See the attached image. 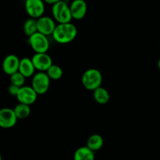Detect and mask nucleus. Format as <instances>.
I'll return each mask as SVG.
<instances>
[{
  "label": "nucleus",
  "mask_w": 160,
  "mask_h": 160,
  "mask_svg": "<svg viewBox=\"0 0 160 160\" xmlns=\"http://www.w3.org/2000/svg\"><path fill=\"white\" fill-rule=\"evenodd\" d=\"M25 79H26V78L18 71L10 76L11 84H13V85L17 86V87L21 88L24 86Z\"/></svg>",
  "instance_id": "20"
},
{
  "label": "nucleus",
  "mask_w": 160,
  "mask_h": 160,
  "mask_svg": "<svg viewBox=\"0 0 160 160\" xmlns=\"http://www.w3.org/2000/svg\"><path fill=\"white\" fill-rule=\"evenodd\" d=\"M93 97L95 102L101 105L106 104L109 101V98H110L109 92L102 87H99L98 88L95 89L94 91Z\"/></svg>",
  "instance_id": "16"
},
{
  "label": "nucleus",
  "mask_w": 160,
  "mask_h": 160,
  "mask_svg": "<svg viewBox=\"0 0 160 160\" xmlns=\"http://www.w3.org/2000/svg\"><path fill=\"white\" fill-rule=\"evenodd\" d=\"M28 43L35 53H47L49 49L50 43L48 36L40 32H37L29 37Z\"/></svg>",
  "instance_id": "4"
},
{
  "label": "nucleus",
  "mask_w": 160,
  "mask_h": 160,
  "mask_svg": "<svg viewBox=\"0 0 160 160\" xmlns=\"http://www.w3.org/2000/svg\"><path fill=\"white\" fill-rule=\"evenodd\" d=\"M77 34L78 29L76 26L71 23H67L57 24L52 36L58 43L67 44L74 40Z\"/></svg>",
  "instance_id": "1"
},
{
  "label": "nucleus",
  "mask_w": 160,
  "mask_h": 160,
  "mask_svg": "<svg viewBox=\"0 0 160 160\" xmlns=\"http://www.w3.org/2000/svg\"><path fill=\"white\" fill-rule=\"evenodd\" d=\"M50 78L45 72H38L32 77L31 87L38 95H44L50 87Z\"/></svg>",
  "instance_id": "5"
},
{
  "label": "nucleus",
  "mask_w": 160,
  "mask_h": 160,
  "mask_svg": "<svg viewBox=\"0 0 160 160\" xmlns=\"http://www.w3.org/2000/svg\"><path fill=\"white\" fill-rule=\"evenodd\" d=\"M73 19L81 20L85 17L88 10L87 3L84 0H73L70 6Z\"/></svg>",
  "instance_id": "12"
},
{
  "label": "nucleus",
  "mask_w": 160,
  "mask_h": 160,
  "mask_svg": "<svg viewBox=\"0 0 160 160\" xmlns=\"http://www.w3.org/2000/svg\"><path fill=\"white\" fill-rule=\"evenodd\" d=\"M20 87H17V86L13 85V84H10L9 87V93L10 95L12 96L17 97V94H18L19 91H20Z\"/></svg>",
  "instance_id": "21"
},
{
  "label": "nucleus",
  "mask_w": 160,
  "mask_h": 160,
  "mask_svg": "<svg viewBox=\"0 0 160 160\" xmlns=\"http://www.w3.org/2000/svg\"><path fill=\"white\" fill-rule=\"evenodd\" d=\"M45 6L43 0H26L25 10L31 18L39 19L43 17Z\"/></svg>",
  "instance_id": "6"
},
{
  "label": "nucleus",
  "mask_w": 160,
  "mask_h": 160,
  "mask_svg": "<svg viewBox=\"0 0 160 160\" xmlns=\"http://www.w3.org/2000/svg\"><path fill=\"white\" fill-rule=\"evenodd\" d=\"M38 94L31 86H23L20 88L17 95V99L20 103L26 105H32L35 102L38 98Z\"/></svg>",
  "instance_id": "8"
},
{
  "label": "nucleus",
  "mask_w": 160,
  "mask_h": 160,
  "mask_svg": "<svg viewBox=\"0 0 160 160\" xmlns=\"http://www.w3.org/2000/svg\"><path fill=\"white\" fill-rule=\"evenodd\" d=\"M158 67H159V69L160 70V58H159V61H158Z\"/></svg>",
  "instance_id": "23"
},
{
  "label": "nucleus",
  "mask_w": 160,
  "mask_h": 160,
  "mask_svg": "<svg viewBox=\"0 0 160 160\" xmlns=\"http://www.w3.org/2000/svg\"><path fill=\"white\" fill-rule=\"evenodd\" d=\"M73 160H95V152L88 146L80 147L75 151Z\"/></svg>",
  "instance_id": "14"
},
{
  "label": "nucleus",
  "mask_w": 160,
  "mask_h": 160,
  "mask_svg": "<svg viewBox=\"0 0 160 160\" xmlns=\"http://www.w3.org/2000/svg\"><path fill=\"white\" fill-rule=\"evenodd\" d=\"M52 13L54 20L59 23H70L73 19L70 6L63 0L53 5L52 7Z\"/></svg>",
  "instance_id": "3"
},
{
  "label": "nucleus",
  "mask_w": 160,
  "mask_h": 160,
  "mask_svg": "<svg viewBox=\"0 0 160 160\" xmlns=\"http://www.w3.org/2000/svg\"><path fill=\"white\" fill-rule=\"evenodd\" d=\"M23 32L28 37L38 32V20L34 18H29L23 23Z\"/></svg>",
  "instance_id": "18"
},
{
  "label": "nucleus",
  "mask_w": 160,
  "mask_h": 160,
  "mask_svg": "<svg viewBox=\"0 0 160 160\" xmlns=\"http://www.w3.org/2000/svg\"><path fill=\"white\" fill-rule=\"evenodd\" d=\"M81 83L84 88L94 92L95 89L101 87L102 83V74L97 69L90 68L83 73Z\"/></svg>",
  "instance_id": "2"
},
{
  "label": "nucleus",
  "mask_w": 160,
  "mask_h": 160,
  "mask_svg": "<svg viewBox=\"0 0 160 160\" xmlns=\"http://www.w3.org/2000/svg\"><path fill=\"white\" fill-rule=\"evenodd\" d=\"M20 59L16 55L10 54L5 57L2 62V70L6 74L11 76L19 71Z\"/></svg>",
  "instance_id": "10"
},
{
  "label": "nucleus",
  "mask_w": 160,
  "mask_h": 160,
  "mask_svg": "<svg viewBox=\"0 0 160 160\" xmlns=\"http://www.w3.org/2000/svg\"><path fill=\"white\" fill-rule=\"evenodd\" d=\"M31 59L35 69L39 72H46L53 65L51 56L47 53H35Z\"/></svg>",
  "instance_id": "7"
},
{
  "label": "nucleus",
  "mask_w": 160,
  "mask_h": 160,
  "mask_svg": "<svg viewBox=\"0 0 160 160\" xmlns=\"http://www.w3.org/2000/svg\"><path fill=\"white\" fill-rule=\"evenodd\" d=\"M103 144H104V141H103L102 137L99 134H95L88 138L86 146L88 147L93 152H96L101 149L102 147L103 146Z\"/></svg>",
  "instance_id": "15"
},
{
  "label": "nucleus",
  "mask_w": 160,
  "mask_h": 160,
  "mask_svg": "<svg viewBox=\"0 0 160 160\" xmlns=\"http://www.w3.org/2000/svg\"><path fill=\"white\" fill-rule=\"evenodd\" d=\"M45 73L48 74V76L49 77L50 79L55 80V81L60 79L62 77V74H63L62 69L59 66L54 65V64H53Z\"/></svg>",
  "instance_id": "19"
},
{
  "label": "nucleus",
  "mask_w": 160,
  "mask_h": 160,
  "mask_svg": "<svg viewBox=\"0 0 160 160\" xmlns=\"http://www.w3.org/2000/svg\"><path fill=\"white\" fill-rule=\"evenodd\" d=\"M44 2H46V3H48V4H51V5H54V4H56V3H57V2H59V1H61V0H43Z\"/></svg>",
  "instance_id": "22"
},
{
  "label": "nucleus",
  "mask_w": 160,
  "mask_h": 160,
  "mask_svg": "<svg viewBox=\"0 0 160 160\" xmlns=\"http://www.w3.org/2000/svg\"><path fill=\"white\" fill-rule=\"evenodd\" d=\"M56 26V22L52 18L46 16L38 19V32L45 34L46 36L52 35Z\"/></svg>",
  "instance_id": "11"
},
{
  "label": "nucleus",
  "mask_w": 160,
  "mask_h": 160,
  "mask_svg": "<svg viewBox=\"0 0 160 160\" xmlns=\"http://www.w3.org/2000/svg\"><path fill=\"white\" fill-rule=\"evenodd\" d=\"M13 109L18 120H24V119L28 118L31 112V106L29 105L20 102L14 107Z\"/></svg>",
  "instance_id": "17"
},
{
  "label": "nucleus",
  "mask_w": 160,
  "mask_h": 160,
  "mask_svg": "<svg viewBox=\"0 0 160 160\" xmlns=\"http://www.w3.org/2000/svg\"><path fill=\"white\" fill-rule=\"evenodd\" d=\"M17 118L14 109L10 108H3L0 110V127L5 129L12 128L17 123Z\"/></svg>",
  "instance_id": "9"
},
{
  "label": "nucleus",
  "mask_w": 160,
  "mask_h": 160,
  "mask_svg": "<svg viewBox=\"0 0 160 160\" xmlns=\"http://www.w3.org/2000/svg\"><path fill=\"white\" fill-rule=\"evenodd\" d=\"M35 67L32 62V59L29 58H23L20 59V67H19V72L26 78H31L34 75Z\"/></svg>",
  "instance_id": "13"
}]
</instances>
